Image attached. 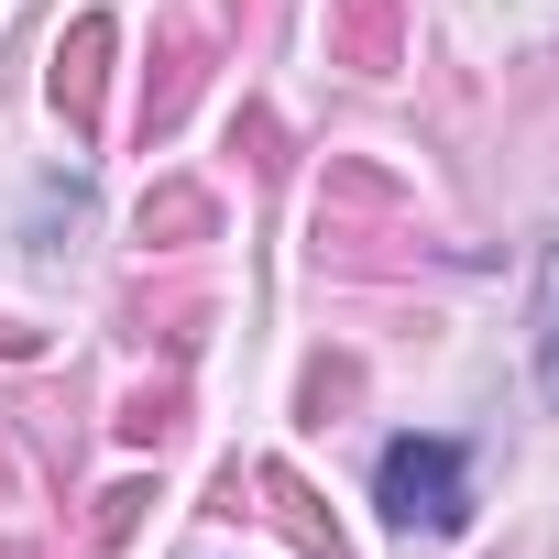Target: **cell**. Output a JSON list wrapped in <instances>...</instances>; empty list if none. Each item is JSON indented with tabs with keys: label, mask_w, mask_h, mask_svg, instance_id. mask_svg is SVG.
<instances>
[{
	"label": "cell",
	"mask_w": 559,
	"mask_h": 559,
	"mask_svg": "<svg viewBox=\"0 0 559 559\" xmlns=\"http://www.w3.org/2000/svg\"><path fill=\"white\" fill-rule=\"evenodd\" d=\"M373 504L406 537H461L472 526V450L461 439H395L384 472H373Z\"/></svg>",
	"instance_id": "cell-1"
}]
</instances>
